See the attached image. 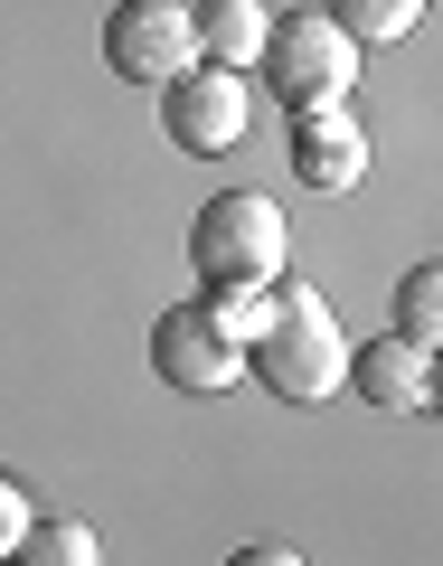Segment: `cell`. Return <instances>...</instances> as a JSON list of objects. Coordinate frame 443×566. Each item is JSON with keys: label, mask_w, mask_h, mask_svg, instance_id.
<instances>
[{"label": "cell", "mask_w": 443, "mask_h": 566, "mask_svg": "<svg viewBox=\"0 0 443 566\" xmlns=\"http://www.w3.org/2000/svg\"><path fill=\"white\" fill-rule=\"evenodd\" d=\"M349 368L340 312L312 293V283H264V322L245 331V378L283 406H321Z\"/></svg>", "instance_id": "obj_1"}, {"label": "cell", "mask_w": 443, "mask_h": 566, "mask_svg": "<svg viewBox=\"0 0 443 566\" xmlns=\"http://www.w3.org/2000/svg\"><path fill=\"white\" fill-rule=\"evenodd\" d=\"M283 245H293L283 237V208L264 189H226V199H208L189 218V274L208 293H264L283 274Z\"/></svg>", "instance_id": "obj_2"}, {"label": "cell", "mask_w": 443, "mask_h": 566, "mask_svg": "<svg viewBox=\"0 0 443 566\" xmlns=\"http://www.w3.org/2000/svg\"><path fill=\"white\" fill-rule=\"evenodd\" d=\"M264 85L283 95V114H312V104H349V85H359V48L330 29V10H283L274 29H264Z\"/></svg>", "instance_id": "obj_3"}, {"label": "cell", "mask_w": 443, "mask_h": 566, "mask_svg": "<svg viewBox=\"0 0 443 566\" xmlns=\"http://www.w3.org/2000/svg\"><path fill=\"white\" fill-rule=\"evenodd\" d=\"M151 368H161L170 387H189V397H218V387L245 378V331L226 322L218 303H170L161 322H151Z\"/></svg>", "instance_id": "obj_4"}, {"label": "cell", "mask_w": 443, "mask_h": 566, "mask_svg": "<svg viewBox=\"0 0 443 566\" xmlns=\"http://www.w3.org/2000/svg\"><path fill=\"white\" fill-rule=\"evenodd\" d=\"M104 66L123 85H151V95L180 66H199V48H189V0H114L104 10Z\"/></svg>", "instance_id": "obj_5"}, {"label": "cell", "mask_w": 443, "mask_h": 566, "mask_svg": "<svg viewBox=\"0 0 443 566\" xmlns=\"http://www.w3.org/2000/svg\"><path fill=\"white\" fill-rule=\"evenodd\" d=\"M161 133L180 142V151H236L245 142V76H226V66H180V76L161 85Z\"/></svg>", "instance_id": "obj_6"}, {"label": "cell", "mask_w": 443, "mask_h": 566, "mask_svg": "<svg viewBox=\"0 0 443 566\" xmlns=\"http://www.w3.org/2000/svg\"><path fill=\"white\" fill-rule=\"evenodd\" d=\"M340 387H359V397L378 406V416H424V406H434V378H424V349H405L397 331H378L368 349H349Z\"/></svg>", "instance_id": "obj_7"}, {"label": "cell", "mask_w": 443, "mask_h": 566, "mask_svg": "<svg viewBox=\"0 0 443 566\" xmlns=\"http://www.w3.org/2000/svg\"><path fill=\"white\" fill-rule=\"evenodd\" d=\"M293 170H303L312 189H359L368 133L349 123V104H312V114H293Z\"/></svg>", "instance_id": "obj_8"}, {"label": "cell", "mask_w": 443, "mask_h": 566, "mask_svg": "<svg viewBox=\"0 0 443 566\" xmlns=\"http://www.w3.org/2000/svg\"><path fill=\"white\" fill-rule=\"evenodd\" d=\"M264 29H274L264 0H189V48H199V66L245 76V66L264 57Z\"/></svg>", "instance_id": "obj_9"}, {"label": "cell", "mask_w": 443, "mask_h": 566, "mask_svg": "<svg viewBox=\"0 0 443 566\" xmlns=\"http://www.w3.org/2000/svg\"><path fill=\"white\" fill-rule=\"evenodd\" d=\"M10 566H104V538L85 520H57V510H39V520L20 528V547H10Z\"/></svg>", "instance_id": "obj_10"}, {"label": "cell", "mask_w": 443, "mask_h": 566, "mask_svg": "<svg viewBox=\"0 0 443 566\" xmlns=\"http://www.w3.org/2000/svg\"><path fill=\"white\" fill-rule=\"evenodd\" d=\"M321 10H330V29L349 48H387V39H405L424 20V0H321Z\"/></svg>", "instance_id": "obj_11"}, {"label": "cell", "mask_w": 443, "mask_h": 566, "mask_svg": "<svg viewBox=\"0 0 443 566\" xmlns=\"http://www.w3.org/2000/svg\"><path fill=\"white\" fill-rule=\"evenodd\" d=\"M397 340L434 359V340H443V264H415L397 283Z\"/></svg>", "instance_id": "obj_12"}, {"label": "cell", "mask_w": 443, "mask_h": 566, "mask_svg": "<svg viewBox=\"0 0 443 566\" xmlns=\"http://www.w3.org/2000/svg\"><path fill=\"white\" fill-rule=\"evenodd\" d=\"M29 520H39V501H29V491L0 472V566H10V547H20V528H29Z\"/></svg>", "instance_id": "obj_13"}, {"label": "cell", "mask_w": 443, "mask_h": 566, "mask_svg": "<svg viewBox=\"0 0 443 566\" xmlns=\"http://www.w3.org/2000/svg\"><path fill=\"white\" fill-rule=\"evenodd\" d=\"M226 566H303V557H293V547H236Z\"/></svg>", "instance_id": "obj_14"}]
</instances>
